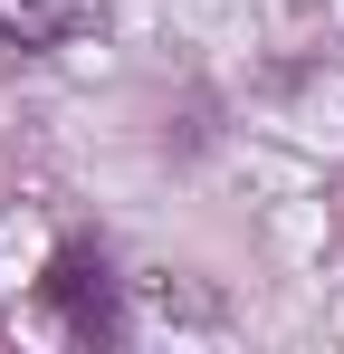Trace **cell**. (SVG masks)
I'll use <instances>...</instances> for the list:
<instances>
[{
  "instance_id": "2",
  "label": "cell",
  "mask_w": 344,
  "mask_h": 354,
  "mask_svg": "<svg viewBox=\"0 0 344 354\" xmlns=\"http://www.w3.org/2000/svg\"><path fill=\"white\" fill-rule=\"evenodd\" d=\"M96 19V0H0V39L10 48H57Z\"/></svg>"
},
{
  "instance_id": "1",
  "label": "cell",
  "mask_w": 344,
  "mask_h": 354,
  "mask_svg": "<svg viewBox=\"0 0 344 354\" xmlns=\"http://www.w3.org/2000/svg\"><path fill=\"white\" fill-rule=\"evenodd\" d=\"M39 297L57 306V326L77 345H115V278H106V249L96 239H67L48 259V278H39Z\"/></svg>"
}]
</instances>
